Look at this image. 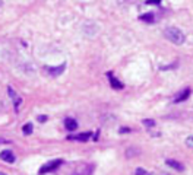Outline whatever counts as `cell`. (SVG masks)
<instances>
[{"instance_id":"obj_1","label":"cell","mask_w":193,"mask_h":175,"mask_svg":"<svg viewBox=\"0 0 193 175\" xmlns=\"http://www.w3.org/2000/svg\"><path fill=\"white\" fill-rule=\"evenodd\" d=\"M164 37H166L170 43L176 44V45H182L184 44L186 41V37H184V34L176 26H168L166 28V31H164Z\"/></svg>"},{"instance_id":"obj_2","label":"cell","mask_w":193,"mask_h":175,"mask_svg":"<svg viewBox=\"0 0 193 175\" xmlns=\"http://www.w3.org/2000/svg\"><path fill=\"white\" fill-rule=\"evenodd\" d=\"M63 164V161L61 159H54V161H50V162H47V164H44L41 168H40V175L43 174H47V172H53V171H56L60 165Z\"/></svg>"},{"instance_id":"obj_3","label":"cell","mask_w":193,"mask_h":175,"mask_svg":"<svg viewBox=\"0 0 193 175\" xmlns=\"http://www.w3.org/2000/svg\"><path fill=\"white\" fill-rule=\"evenodd\" d=\"M7 95L10 96L12 102H13V107H15V111H19V107H21V104H22V98L18 95L16 92H15V89L12 86H7Z\"/></svg>"},{"instance_id":"obj_4","label":"cell","mask_w":193,"mask_h":175,"mask_svg":"<svg viewBox=\"0 0 193 175\" xmlns=\"http://www.w3.org/2000/svg\"><path fill=\"white\" fill-rule=\"evenodd\" d=\"M190 93H192V89H190V88H184V89H182V91L173 98V102H174V104H178V102L186 101V99H189Z\"/></svg>"},{"instance_id":"obj_5","label":"cell","mask_w":193,"mask_h":175,"mask_svg":"<svg viewBox=\"0 0 193 175\" xmlns=\"http://www.w3.org/2000/svg\"><path fill=\"white\" fill-rule=\"evenodd\" d=\"M0 159L6 162V164H13L15 161H16V156H15V153L9 150V149H5V150H2L0 152Z\"/></svg>"},{"instance_id":"obj_6","label":"cell","mask_w":193,"mask_h":175,"mask_svg":"<svg viewBox=\"0 0 193 175\" xmlns=\"http://www.w3.org/2000/svg\"><path fill=\"white\" fill-rule=\"evenodd\" d=\"M65 67H66V64H65V63H61L59 67H45V70L50 73V76L56 77V76H60L61 73L65 71Z\"/></svg>"},{"instance_id":"obj_7","label":"cell","mask_w":193,"mask_h":175,"mask_svg":"<svg viewBox=\"0 0 193 175\" xmlns=\"http://www.w3.org/2000/svg\"><path fill=\"white\" fill-rule=\"evenodd\" d=\"M69 140H76V142H88L91 139V133H81V134H73L67 137Z\"/></svg>"},{"instance_id":"obj_8","label":"cell","mask_w":193,"mask_h":175,"mask_svg":"<svg viewBox=\"0 0 193 175\" xmlns=\"http://www.w3.org/2000/svg\"><path fill=\"white\" fill-rule=\"evenodd\" d=\"M166 164L170 166V168H173V169L178 171V172H182V171H184V165L180 164V162H177V161H174V159H167Z\"/></svg>"},{"instance_id":"obj_9","label":"cell","mask_w":193,"mask_h":175,"mask_svg":"<svg viewBox=\"0 0 193 175\" xmlns=\"http://www.w3.org/2000/svg\"><path fill=\"white\" fill-rule=\"evenodd\" d=\"M107 76H108V80H110V85L113 89H123V83H121L120 80H117L111 73H107Z\"/></svg>"},{"instance_id":"obj_10","label":"cell","mask_w":193,"mask_h":175,"mask_svg":"<svg viewBox=\"0 0 193 175\" xmlns=\"http://www.w3.org/2000/svg\"><path fill=\"white\" fill-rule=\"evenodd\" d=\"M65 127H66L69 131H75L78 128L76 120H73V118H66V120H65Z\"/></svg>"},{"instance_id":"obj_11","label":"cell","mask_w":193,"mask_h":175,"mask_svg":"<svg viewBox=\"0 0 193 175\" xmlns=\"http://www.w3.org/2000/svg\"><path fill=\"white\" fill-rule=\"evenodd\" d=\"M139 21L152 23V22L155 21V13H152V12H149V13H144V15H141V16H139Z\"/></svg>"},{"instance_id":"obj_12","label":"cell","mask_w":193,"mask_h":175,"mask_svg":"<svg viewBox=\"0 0 193 175\" xmlns=\"http://www.w3.org/2000/svg\"><path fill=\"white\" fill-rule=\"evenodd\" d=\"M32 131H34L32 123H27V124H23V127H22V133L25 134V136H29V134H32Z\"/></svg>"},{"instance_id":"obj_13","label":"cell","mask_w":193,"mask_h":175,"mask_svg":"<svg viewBox=\"0 0 193 175\" xmlns=\"http://www.w3.org/2000/svg\"><path fill=\"white\" fill-rule=\"evenodd\" d=\"M142 124H144L145 127H154L155 126V120H152V118H145L144 121H142Z\"/></svg>"},{"instance_id":"obj_14","label":"cell","mask_w":193,"mask_h":175,"mask_svg":"<svg viewBox=\"0 0 193 175\" xmlns=\"http://www.w3.org/2000/svg\"><path fill=\"white\" fill-rule=\"evenodd\" d=\"M174 67H177V63H171L170 66H162V67H160V70H168V69H174Z\"/></svg>"},{"instance_id":"obj_15","label":"cell","mask_w":193,"mask_h":175,"mask_svg":"<svg viewBox=\"0 0 193 175\" xmlns=\"http://www.w3.org/2000/svg\"><path fill=\"white\" fill-rule=\"evenodd\" d=\"M135 175H146V171H145L144 168H136V171H135Z\"/></svg>"},{"instance_id":"obj_16","label":"cell","mask_w":193,"mask_h":175,"mask_svg":"<svg viewBox=\"0 0 193 175\" xmlns=\"http://www.w3.org/2000/svg\"><path fill=\"white\" fill-rule=\"evenodd\" d=\"M186 144H187L189 148H193V136H189L186 139Z\"/></svg>"},{"instance_id":"obj_17","label":"cell","mask_w":193,"mask_h":175,"mask_svg":"<svg viewBox=\"0 0 193 175\" xmlns=\"http://www.w3.org/2000/svg\"><path fill=\"white\" fill-rule=\"evenodd\" d=\"M37 120H38L40 123H45V121L48 120V117H47V115H38V117H37Z\"/></svg>"},{"instance_id":"obj_18","label":"cell","mask_w":193,"mask_h":175,"mask_svg":"<svg viewBox=\"0 0 193 175\" xmlns=\"http://www.w3.org/2000/svg\"><path fill=\"white\" fill-rule=\"evenodd\" d=\"M146 3L148 5H158V3H161V0H146Z\"/></svg>"},{"instance_id":"obj_19","label":"cell","mask_w":193,"mask_h":175,"mask_svg":"<svg viewBox=\"0 0 193 175\" xmlns=\"http://www.w3.org/2000/svg\"><path fill=\"white\" fill-rule=\"evenodd\" d=\"M129 131H130L129 127H121V128H120V133H129Z\"/></svg>"},{"instance_id":"obj_20","label":"cell","mask_w":193,"mask_h":175,"mask_svg":"<svg viewBox=\"0 0 193 175\" xmlns=\"http://www.w3.org/2000/svg\"><path fill=\"white\" fill-rule=\"evenodd\" d=\"M0 143H9V140H5V139H0Z\"/></svg>"},{"instance_id":"obj_21","label":"cell","mask_w":193,"mask_h":175,"mask_svg":"<svg viewBox=\"0 0 193 175\" xmlns=\"http://www.w3.org/2000/svg\"><path fill=\"white\" fill-rule=\"evenodd\" d=\"M2 5H3V0H0V7H2Z\"/></svg>"},{"instance_id":"obj_22","label":"cell","mask_w":193,"mask_h":175,"mask_svg":"<svg viewBox=\"0 0 193 175\" xmlns=\"http://www.w3.org/2000/svg\"><path fill=\"white\" fill-rule=\"evenodd\" d=\"M0 175H6V174H5V172H0Z\"/></svg>"},{"instance_id":"obj_23","label":"cell","mask_w":193,"mask_h":175,"mask_svg":"<svg viewBox=\"0 0 193 175\" xmlns=\"http://www.w3.org/2000/svg\"><path fill=\"white\" fill-rule=\"evenodd\" d=\"M73 175H81V174H73Z\"/></svg>"}]
</instances>
